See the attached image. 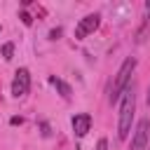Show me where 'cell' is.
I'll return each mask as SVG.
<instances>
[{
    "label": "cell",
    "mask_w": 150,
    "mask_h": 150,
    "mask_svg": "<svg viewBox=\"0 0 150 150\" xmlns=\"http://www.w3.org/2000/svg\"><path fill=\"white\" fill-rule=\"evenodd\" d=\"M145 14H148V19H150V0L145 2Z\"/></svg>",
    "instance_id": "7c38bea8"
},
{
    "label": "cell",
    "mask_w": 150,
    "mask_h": 150,
    "mask_svg": "<svg viewBox=\"0 0 150 150\" xmlns=\"http://www.w3.org/2000/svg\"><path fill=\"white\" fill-rule=\"evenodd\" d=\"M49 35H52V40H56V38H59V35H61V30H59V28H56V30H52V33H49Z\"/></svg>",
    "instance_id": "8fae6325"
},
{
    "label": "cell",
    "mask_w": 150,
    "mask_h": 150,
    "mask_svg": "<svg viewBox=\"0 0 150 150\" xmlns=\"http://www.w3.org/2000/svg\"><path fill=\"white\" fill-rule=\"evenodd\" d=\"M148 105H150V91H148Z\"/></svg>",
    "instance_id": "4fadbf2b"
},
{
    "label": "cell",
    "mask_w": 150,
    "mask_h": 150,
    "mask_svg": "<svg viewBox=\"0 0 150 150\" xmlns=\"http://www.w3.org/2000/svg\"><path fill=\"white\" fill-rule=\"evenodd\" d=\"M12 56H14V45H12V42L2 45V59H5V61H12Z\"/></svg>",
    "instance_id": "ba28073f"
},
{
    "label": "cell",
    "mask_w": 150,
    "mask_h": 150,
    "mask_svg": "<svg viewBox=\"0 0 150 150\" xmlns=\"http://www.w3.org/2000/svg\"><path fill=\"white\" fill-rule=\"evenodd\" d=\"M150 129V120H141L138 127H136V134H134V143H131V150H145L148 145V131Z\"/></svg>",
    "instance_id": "5b68a950"
},
{
    "label": "cell",
    "mask_w": 150,
    "mask_h": 150,
    "mask_svg": "<svg viewBox=\"0 0 150 150\" xmlns=\"http://www.w3.org/2000/svg\"><path fill=\"white\" fill-rule=\"evenodd\" d=\"M28 89H30V73H28V68H19L12 80V96L21 98L28 94Z\"/></svg>",
    "instance_id": "3957f363"
},
{
    "label": "cell",
    "mask_w": 150,
    "mask_h": 150,
    "mask_svg": "<svg viewBox=\"0 0 150 150\" xmlns=\"http://www.w3.org/2000/svg\"><path fill=\"white\" fill-rule=\"evenodd\" d=\"M49 84H52V87H56V91H59L63 98H70V94H73L70 84H66V82H63V80H59L56 75H52V77H49Z\"/></svg>",
    "instance_id": "52a82bcc"
},
{
    "label": "cell",
    "mask_w": 150,
    "mask_h": 150,
    "mask_svg": "<svg viewBox=\"0 0 150 150\" xmlns=\"http://www.w3.org/2000/svg\"><path fill=\"white\" fill-rule=\"evenodd\" d=\"M134 68H136V59H134V56L124 59V63L120 66V70H117V75H115V82H112V87H110V103H117L120 96L127 91V87H129V77H131Z\"/></svg>",
    "instance_id": "7a4b0ae2"
},
{
    "label": "cell",
    "mask_w": 150,
    "mask_h": 150,
    "mask_svg": "<svg viewBox=\"0 0 150 150\" xmlns=\"http://www.w3.org/2000/svg\"><path fill=\"white\" fill-rule=\"evenodd\" d=\"M134 108H136V96H134V89L127 87V91L122 94V103H120V122H117V136H120L122 141H127V136H129V131H131Z\"/></svg>",
    "instance_id": "6da1fadb"
},
{
    "label": "cell",
    "mask_w": 150,
    "mask_h": 150,
    "mask_svg": "<svg viewBox=\"0 0 150 150\" xmlns=\"http://www.w3.org/2000/svg\"><path fill=\"white\" fill-rule=\"evenodd\" d=\"M21 21H23L26 26H30V23H33V19H30V14H26V12L21 14Z\"/></svg>",
    "instance_id": "30bf717a"
},
{
    "label": "cell",
    "mask_w": 150,
    "mask_h": 150,
    "mask_svg": "<svg viewBox=\"0 0 150 150\" xmlns=\"http://www.w3.org/2000/svg\"><path fill=\"white\" fill-rule=\"evenodd\" d=\"M98 23H101V16H98V14H87L84 19H80V23H77V28H75V38H77V40H84L89 33H94V30L98 28Z\"/></svg>",
    "instance_id": "277c9868"
},
{
    "label": "cell",
    "mask_w": 150,
    "mask_h": 150,
    "mask_svg": "<svg viewBox=\"0 0 150 150\" xmlns=\"http://www.w3.org/2000/svg\"><path fill=\"white\" fill-rule=\"evenodd\" d=\"M91 129V115L89 112H80V115H75L73 117V131H75V136H87V131Z\"/></svg>",
    "instance_id": "8992f818"
},
{
    "label": "cell",
    "mask_w": 150,
    "mask_h": 150,
    "mask_svg": "<svg viewBox=\"0 0 150 150\" xmlns=\"http://www.w3.org/2000/svg\"><path fill=\"white\" fill-rule=\"evenodd\" d=\"M96 150H108V141H105V138H101V141L96 143Z\"/></svg>",
    "instance_id": "9c48e42d"
}]
</instances>
